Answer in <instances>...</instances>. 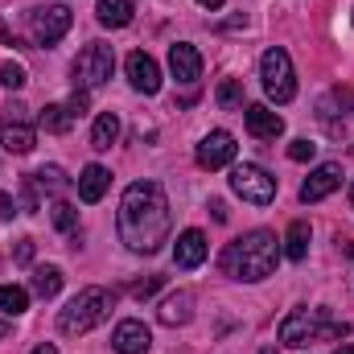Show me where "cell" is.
<instances>
[{
	"label": "cell",
	"mask_w": 354,
	"mask_h": 354,
	"mask_svg": "<svg viewBox=\"0 0 354 354\" xmlns=\"http://www.w3.org/2000/svg\"><path fill=\"white\" fill-rule=\"evenodd\" d=\"M12 214H17V202L8 194H0V218H12Z\"/></svg>",
	"instance_id": "obj_33"
},
{
	"label": "cell",
	"mask_w": 354,
	"mask_h": 354,
	"mask_svg": "<svg viewBox=\"0 0 354 354\" xmlns=\"http://www.w3.org/2000/svg\"><path fill=\"white\" fill-rule=\"evenodd\" d=\"M111 346H115V354H149V346H153V334H149V326L145 322H120L115 326V334H111Z\"/></svg>",
	"instance_id": "obj_11"
},
{
	"label": "cell",
	"mask_w": 354,
	"mask_h": 354,
	"mask_svg": "<svg viewBox=\"0 0 354 354\" xmlns=\"http://www.w3.org/2000/svg\"><path fill=\"white\" fill-rule=\"evenodd\" d=\"M33 292L37 297H58L62 292V268H54V264H46V268H33Z\"/></svg>",
	"instance_id": "obj_22"
},
{
	"label": "cell",
	"mask_w": 354,
	"mask_h": 354,
	"mask_svg": "<svg viewBox=\"0 0 354 354\" xmlns=\"http://www.w3.org/2000/svg\"><path fill=\"white\" fill-rule=\"evenodd\" d=\"M198 4H202V8H210V12H214V8H223V4H227V0H198Z\"/></svg>",
	"instance_id": "obj_35"
},
{
	"label": "cell",
	"mask_w": 354,
	"mask_h": 354,
	"mask_svg": "<svg viewBox=\"0 0 354 354\" xmlns=\"http://www.w3.org/2000/svg\"><path fill=\"white\" fill-rule=\"evenodd\" d=\"M260 79H264L268 99H276V103H292V95H297V75H292V58H288V50H280V46L268 50L264 58H260Z\"/></svg>",
	"instance_id": "obj_5"
},
{
	"label": "cell",
	"mask_w": 354,
	"mask_h": 354,
	"mask_svg": "<svg viewBox=\"0 0 354 354\" xmlns=\"http://www.w3.org/2000/svg\"><path fill=\"white\" fill-rule=\"evenodd\" d=\"M111 305H115V292H107V288H83V292L58 313V330H62V334H87L99 322H107Z\"/></svg>",
	"instance_id": "obj_4"
},
{
	"label": "cell",
	"mask_w": 354,
	"mask_h": 354,
	"mask_svg": "<svg viewBox=\"0 0 354 354\" xmlns=\"http://www.w3.org/2000/svg\"><path fill=\"white\" fill-rule=\"evenodd\" d=\"M206 252H210V243H206L202 231H181L177 243H174V264L177 268H198L206 260Z\"/></svg>",
	"instance_id": "obj_16"
},
{
	"label": "cell",
	"mask_w": 354,
	"mask_h": 354,
	"mask_svg": "<svg viewBox=\"0 0 354 354\" xmlns=\"http://www.w3.org/2000/svg\"><path fill=\"white\" fill-rule=\"evenodd\" d=\"M0 83H4V91H21L25 83H29V75H25V66L4 62V66H0Z\"/></svg>",
	"instance_id": "obj_28"
},
{
	"label": "cell",
	"mask_w": 354,
	"mask_h": 354,
	"mask_svg": "<svg viewBox=\"0 0 354 354\" xmlns=\"http://www.w3.org/2000/svg\"><path fill=\"white\" fill-rule=\"evenodd\" d=\"M115 140H120V115L115 111H99L95 115V128H91V149L107 153Z\"/></svg>",
	"instance_id": "obj_18"
},
{
	"label": "cell",
	"mask_w": 354,
	"mask_h": 354,
	"mask_svg": "<svg viewBox=\"0 0 354 354\" xmlns=\"http://www.w3.org/2000/svg\"><path fill=\"white\" fill-rule=\"evenodd\" d=\"M33 260V239H21L17 243V264H29Z\"/></svg>",
	"instance_id": "obj_32"
},
{
	"label": "cell",
	"mask_w": 354,
	"mask_h": 354,
	"mask_svg": "<svg viewBox=\"0 0 354 354\" xmlns=\"http://www.w3.org/2000/svg\"><path fill=\"white\" fill-rule=\"evenodd\" d=\"M231 189L243 202H252V206H268L276 198V177L268 169H260V165H252V161H243V165L231 169Z\"/></svg>",
	"instance_id": "obj_6"
},
{
	"label": "cell",
	"mask_w": 354,
	"mask_h": 354,
	"mask_svg": "<svg viewBox=\"0 0 354 354\" xmlns=\"http://www.w3.org/2000/svg\"><path fill=\"white\" fill-rule=\"evenodd\" d=\"M243 124H248V132H252L256 140H276V136L284 132V120H280L272 107H264V103H252V107L243 111Z\"/></svg>",
	"instance_id": "obj_15"
},
{
	"label": "cell",
	"mask_w": 354,
	"mask_h": 354,
	"mask_svg": "<svg viewBox=\"0 0 354 354\" xmlns=\"http://www.w3.org/2000/svg\"><path fill=\"white\" fill-rule=\"evenodd\" d=\"M351 206H354V181H351Z\"/></svg>",
	"instance_id": "obj_39"
},
{
	"label": "cell",
	"mask_w": 354,
	"mask_h": 354,
	"mask_svg": "<svg viewBox=\"0 0 354 354\" xmlns=\"http://www.w3.org/2000/svg\"><path fill=\"white\" fill-rule=\"evenodd\" d=\"M120 243L136 256H153L161 252V243L169 239V198L161 189V181H132L120 198Z\"/></svg>",
	"instance_id": "obj_1"
},
{
	"label": "cell",
	"mask_w": 354,
	"mask_h": 354,
	"mask_svg": "<svg viewBox=\"0 0 354 354\" xmlns=\"http://www.w3.org/2000/svg\"><path fill=\"white\" fill-rule=\"evenodd\" d=\"M351 326L334 322L326 309H292L280 322V342L284 346H309V342H326V338H346Z\"/></svg>",
	"instance_id": "obj_3"
},
{
	"label": "cell",
	"mask_w": 354,
	"mask_h": 354,
	"mask_svg": "<svg viewBox=\"0 0 354 354\" xmlns=\"http://www.w3.org/2000/svg\"><path fill=\"white\" fill-rule=\"evenodd\" d=\"M351 21H354V17H351Z\"/></svg>",
	"instance_id": "obj_40"
},
{
	"label": "cell",
	"mask_w": 354,
	"mask_h": 354,
	"mask_svg": "<svg viewBox=\"0 0 354 354\" xmlns=\"http://www.w3.org/2000/svg\"><path fill=\"white\" fill-rule=\"evenodd\" d=\"M132 12H136L132 0H99V8H95V17H99L103 29H124L132 21Z\"/></svg>",
	"instance_id": "obj_19"
},
{
	"label": "cell",
	"mask_w": 354,
	"mask_h": 354,
	"mask_svg": "<svg viewBox=\"0 0 354 354\" xmlns=\"http://www.w3.org/2000/svg\"><path fill=\"white\" fill-rule=\"evenodd\" d=\"M284 256H288L292 264H301V260L309 256V223H305V218H297V223L288 227V235H284Z\"/></svg>",
	"instance_id": "obj_21"
},
{
	"label": "cell",
	"mask_w": 354,
	"mask_h": 354,
	"mask_svg": "<svg viewBox=\"0 0 354 354\" xmlns=\"http://www.w3.org/2000/svg\"><path fill=\"white\" fill-rule=\"evenodd\" d=\"M71 124H75V111H71L66 103H50V107L41 111V128H46V132H71Z\"/></svg>",
	"instance_id": "obj_24"
},
{
	"label": "cell",
	"mask_w": 354,
	"mask_h": 354,
	"mask_svg": "<svg viewBox=\"0 0 354 354\" xmlns=\"http://www.w3.org/2000/svg\"><path fill=\"white\" fill-rule=\"evenodd\" d=\"M4 334H8V322H0V338H4Z\"/></svg>",
	"instance_id": "obj_38"
},
{
	"label": "cell",
	"mask_w": 354,
	"mask_h": 354,
	"mask_svg": "<svg viewBox=\"0 0 354 354\" xmlns=\"http://www.w3.org/2000/svg\"><path fill=\"white\" fill-rule=\"evenodd\" d=\"M334 354H354V346H338V351H334Z\"/></svg>",
	"instance_id": "obj_37"
},
{
	"label": "cell",
	"mask_w": 354,
	"mask_h": 354,
	"mask_svg": "<svg viewBox=\"0 0 354 354\" xmlns=\"http://www.w3.org/2000/svg\"><path fill=\"white\" fill-rule=\"evenodd\" d=\"M71 8L66 4H46V8H33L29 12V29H33V41L37 46H54L71 33Z\"/></svg>",
	"instance_id": "obj_8"
},
{
	"label": "cell",
	"mask_w": 354,
	"mask_h": 354,
	"mask_svg": "<svg viewBox=\"0 0 354 354\" xmlns=\"http://www.w3.org/2000/svg\"><path fill=\"white\" fill-rule=\"evenodd\" d=\"M29 185H37V189H62V185H66V177H62L58 165H41L37 174L29 177Z\"/></svg>",
	"instance_id": "obj_27"
},
{
	"label": "cell",
	"mask_w": 354,
	"mask_h": 354,
	"mask_svg": "<svg viewBox=\"0 0 354 354\" xmlns=\"http://www.w3.org/2000/svg\"><path fill=\"white\" fill-rule=\"evenodd\" d=\"M169 71H174L177 83H198L202 79V54L194 46L177 41V46H169Z\"/></svg>",
	"instance_id": "obj_14"
},
{
	"label": "cell",
	"mask_w": 354,
	"mask_h": 354,
	"mask_svg": "<svg viewBox=\"0 0 354 354\" xmlns=\"http://www.w3.org/2000/svg\"><path fill=\"white\" fill-rule=\"evenodd\" d=\"M161 284H165L161 276H149V280H140V284H132V297H140V301H145V297H153V292H157Z\"/></svg>",
	"instance_id": "obj_30"
},
{
	"label": "cell",
	"mask_w": 354,
	"mask_h": 354,
	"mask_svg": "<svg viewBox=\"0 0 354 354\" xmlns=\"http://www.w3.org/2000/svg\"><path fill=\"white\" fill-rule=\"evenodd\" d=\"M313 153H317V145H309V140H292L288 145V157L292 161H313Z\"/></svg>",
	"instance_id": "obj_29"
},
{
	"label": "cell",
	"mask_w": 354,
	"mask_h": 354,
	"mask_svg": "<svg viewBox=\"0 0 354 354\" xmlns=\"http://www.w3.org/2000/svg\"><path fill=\"white\" fill-rule=\"evenodd\" d=\"M87 91H75V95H71V103H66V107H71V111H75V115H83V111H87Z\"/></svg>",
	"instance_id": "obj_31"
},
{
	"label": "cell",
	"mask_w": 354,
	"mask_h": 354,
	"mask_svg": "<svg viewBox=\"0 0 354 354\" xmlns=\"http://www.w3.org/2000/svg\"><path fill=\"white\" fill-rule=\"evenodd\" d=\"M124 71H128V83H132V91H140V95H157V91H161V66H157V58H149L145 50L128 54Z\"/></svg>",
	"instance_id": "obj_10"
},
{
	"label": "cell",
	"mask_w": 354,
	"mask_h": 354,
	"mask_svg": "<svg viewBox=\"0 0 354 354\" xmlns=\"http://www.w3.org/2000/svg\"><path fill=\"white\" fill-rule=\"evenodd\" d=\"M25 309H29V292H25L21 284H0V313L21 317Z\"/></svg>",
	"instance_id": "obj_23"
},
{
	"label": "cell",
	"mask_w": 354,
	"mask_h": 354,
	"mask_svg": "<svg viewBox=\"0 0 354 354\" xmlns=\"http://www.w3.org/2000/svg\"><path fill=\"white\" fill-rule=\"evenodd\" d=\"M342 185V165H317L309 181L301 185V202H322V198H330L334 189Z\"/></svg>",
	"instance_id": "obj_13"
},
{
	"label": "cell",
	"mask_w": 354,
	"mask_h": 354,
	"mask_svg": "<svg viewBox=\"0 0 354 354\" xmlns=\"http://www.w3.org/2000/svg\"><path fill=\"white\" fill-rule=\"evenodd\" d=\"M231 161H235V136L223 132V128L206 132L202 145H198V165H202V169H223V165H231Z\"/></svg>",
	"instance_id": "obj_9"
},
{
	"label": "cell",
	"mask_w": 354,
	"mask_h": 354,
	"mask_svg": "<svg viewBox=\"0 0 354 354\" xmlns=\"http://www.w3.org/2000/svg\"><path fill=\"white\" fill-rule=\"evenodd\" d=\"M276 260H280V239H276L272 231H248L243 239H235V243L223 252L227 276L248 280V284L268 280V276L276 272Z\"/></svg>",
	"instance_id": "obj_2"
},
{
	"label": "cell",
	"mask_w": 354,
	"mask_h": 354,
	"mask_svg": "<svg viewBox=\"0 0 354 354\" xmlns=\"http://www.w3.org/2000/svg\"><path fill=\"white\" fill-rule=\"evenodd\" d=\"M75 83L83 91H91V87H103L107 79H111V71H115V54H111V46H87L79 58H75Z\"/></svg>",
	"instance_id": "obj_7"
},
{
	"label": "cell",
	"mask_w": 354,
	"mask_h": 354,
	"mask_svg": "<svg viewBox=\"0 0 354 354\" xmlns=\"http://www.w3.org/2000/svg\"><path fill=\"white\" fill-rule=\"evenodd\" d=\"M214 99H218V107H223V111H235V107H243V83H239V79H227V83H218Z\"/></svg>",
	"instance_id": "obj_25"
},
{
	"label": "cell",
	"mask_w": 354,
	"mask_h": 354,
	"mask_svg": "<svg viewBox=\"0 0 354 354\" xmlns=\"http://www.w3.org/2000/svg\"><path fill=\"white\" fill-rule=\"evenodd\" d=\"M33 354H58V346H50V342H46V346H37Z\"/></svg>",
	"instance_id": "obj_36"
},
{
	"label": "cell",
	"mask_w": 354,
	"mask_h": 354,
	"mask_svg": "<svg viewBox=\"0 0 354 354\" xmlns=\"http://www.w3.org/2000/svg\"><path fill=\"white\" fill-rule=\"evenodd\" d=\"M194 317V297L189 292H169L161 305H157V322L161 326H185Z\"/></svg>",
	"instance_id": "obj_17"
},
{
	"label": "cell",
	"mask_w": 354,
	"mask_h": 354,
	"mask_svg": "<svg viewBox=\"0 0 354 354\" xmlns=\"http://www.w3.org/2000/svg\"><path fill=\"white\" fill-rule=\"evenodd\" d=\"M0 145H4L8 153L25 157V153L37 145V132H33L29 120H12V115H4V120H0Z\"/></svg>",
	"instance_id": "obj_12"
},
{
	"label": "cell",
	"mask_w": 354,
	"mask_h": 354,
	"mask_svg": "<svg viewBox=\"0 0 354 354\" xmlns=\"http://www.w3.org/2000/svg\"><path fill=\"white\" fill-rule=\"evenodd\" d=\"M107 185H111V174H107L103 165H87V169L79 174V198H83V202H99V198L107 194Z\"/></svg>",
	"instance_id": "obj_20"
},
{
	"label": "cell",
	"mask_w": 354,
	"mask_h": 354,
	"mask_svg": "<svg viewBox=\"0 0 354 354\" xmlns=\"http://www.w3.org/2000/svg\"><path fill=\"white\" fill-rule=\"evenodd\" d=\"M50 218H54V227H58V231H66V235L79 227V210H75L71 202H54V206H50Z\"/></svg>",
	"instance_id": "obj_26"
},
{
	"label": "cell",
	"mask_w": 354,
	"mask_h": 354,
	"mask_svg": "<svg viewBox=\"0 0 354 354\" xmlns=\"http://www.w3.org/2000/svg\"><path fill=\"white\" fill-rule=\"evenodd\" d=\"M210 210H214V218H218V223H227V206H223V202H210Z\"/></svg>",
	"instance_id": "obj_34"
}]
</instances>
